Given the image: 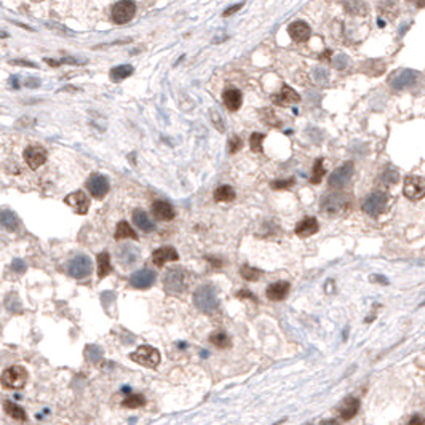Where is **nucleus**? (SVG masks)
<instances>
[{
	"label": "nucleus",
	"instance_id": "5",
	"mask_svg": "<svg viewBox=\"0 0 425 425\" xmlns=\"http://www.w3.org/2000/svg\"><path fill=\"white\" fill-rule=\"evenodd\" d=\"M387 202H388V197L386 192H372L370 197H368L363 203V210L364 212H368L370 216H379L382 214L384 211H386L387 208Z\"/></svg>",
	"mask_w": 425,
	"mask_h": 425
},
{
	"label": "nucleus",
	"instance_id": "30",
	"mask_svg": "<svg viewBox=\"0 0 425 425\" xmlns=\"http://www.w3.org/2000/svg\"><path fill=\"white\" fill-rule=\"evenodd\" d=\"M4 410L8 416H10V418H13L16 420H26V412H24V410L13 402H5Z\"/></svg>",
	"mask_w": 425,
	"mask_h": 425
},
{
	"label": "nucleus",
	"instance_id": "49",
	"mask_svg": "<svg viewBox=\"0 0 425 425\" xmlns=\"http://www.w3.org/2000/svg\"><path fill=\"white\" fill-rule=\"evenodd\" d=\"M60 62H64V64H85L84 60H78V58H62Z\"/></svg>",
	"mask_w": 425,
	"mask_h": 425
},
{
	"label": "nucleus",
	"instance_id": "28",
	"mask_svg": "<svg viewBox=\"0 0 425 425\" xmlns=\"http://www.w3.org/2000/svg\"><path fill=\"white\" fill-rule=\"evenodd\" d=\"M116 236L117 240H124V238H132V240H138V235L136 232L132 228V226H130L126 220H120V222L117 224V228H116Z\"/></svg>",
	"mask_w": 425,
	"mask_h": 425
},
{
	"label": "nucleus",
	"instance_id": "37",
	"mask_svg": "<svg viewBox=\"0 0 425 425\" xmlns=\"http://www.w3.org/2000/svg\"><path fill=\"white\" fill-rule=\"evenodd\" d=\"M264 134L262 133H252L250 138V147L252 152H262V142H264Z\"/></svg>",
	"mask_w": 425,
	"mask_h": 425
},
{
	"label": "nucleus",
	"instance_id": "55",
	"mask_svg": "<svg viewBox=\"0 0 425 425\" xmlns=\"http://www.w3.org/2000/svg\"><path fill=\"white\" fill-rule=\"evenodd\" d=\"M322 425H339V424L334 420V419H328V420H323Z\"/></svg>",
	"mask_w": 425,
	"mask_h": 425
},
{
	"label": "nucleus",
	"instance_id": "40",
	"mask_svg": "<svg viewBox=\"0 0 425 425\" xmlns=\"http://www.w3.org/2000/svg\"><path fill=\"white\" fill-rule=\"evenodd\" d=\"M382 181L386 184H395L398 181V173L394 170V168H387L386 171L382 173Z\"/></svg>",
	"mask_w": 425,
	"mask_h": 425
},
{
	"label": "nucleus",
	"instance_id": "25",
	"mask_svg": "<svg viewBox=\"0 0 425 425\" xmlns=\"http://www.w3.org/2000/svg\"><path fill=\"white\" fill-rule=\"evenodd\" d=\"M133 222H134V226L140 228V230H142V232H152L154 228H155V226H154V222L150 220V218L147 216L142 210H136V211L133 212Z\"/></svg>",
	"mask_w": 425,
	"mask_h": 425
},
{
	"label": "nucleus",
	"instance_id": "33",
	"mask_svg": "<svg viewBox=\"0 0 425 425\" xmlns=\"http://www.w3.org/2000/svg\"><path fill=\"white\" fill-rule=\"evenodd\" d=\"M210 342H211L212 346H216L218 348H227V347H230V339H228V336H227L226 332H214V334H211Z\"/></svg>",
	"mask_w": 425,
	"mask_h": 425
},
{
	"label": "nucleus",
	"instance_id": "18",
	"mask_svg": "<svg viewBox=\"0 0 425 425\" xmlns=\"http://www.w3.org/2000/svg\"><path fill=\"white\" fill-rule=\"evenodd\" d=\"M288 34H290V37L294 40V42L302 44V42H306V40H308V37H310L312 32H310V28H308L307 22H304V21H294V22L290 24Z\"/></svg>",
	"mask_w": 425,
	"mask_h": 425
},
{
	"label": "nucleus",
	"instance_id": "31",
	"mask_svg": "<svg viewBox=\"0 0 425 425\" xmlns=\"http://www.w3.org/2000/svg\"><path fill=\"white\" fill-rule=\"evenodd\" d=\"M234 198H235V190L230 186H220L214 190L216 202H232Z\"/></svg>",
	"mask_w": 425,
	"mask_h": 425
},
{
	"label": "nucleus",
	"instance_id": "22",
	"mask_svg": "<svg viewBox=\"0 0 425 425\" xmlns=\"http://www.w3.org/2000/svg\"><path fill=\"white\" fill-rule=\"evenodd\" d=\"M416 78H418V72L414 70H410V69H404L402 70L400 74H396L395 78L392 80V85H394V88H406V86H411Z\"/></svg>",
	"mask_w": 425,
	"mask_h": 425
},
{
	"label": "nucleus",
	"instance_id": "23",
	"mask_svg": "<svg viewBox=\"0 0 425 425\" xmlns=\"http://www.w3.org/2000/svg\"><path fill=\"white\" fill-rule=\"evenodd\" d=\"M299 101H300V96L288 85H284L282 88L280 94L275 96V104H278V106H290V104H296Z\"/></svg>",
	"mask_w": 425,
	"mask_h": 425
},
{
	"label": "nucleus",
	"instance_id": "51",
	"mask_svg": "<svg viewBox=\"0 0 425 425\" xmlns=\"http://www.w3.org/2000/svg\"><path fill=\"white\" fill-rule=\"evenodd\" d=\"M236 296H238V298H248V299L256 300V299H254V296H252V294H251L250 291H246V290H242V291H238V292H236Z\"/></svg>",
	"mask_w": 425,
	"mask_h": 425
},
{
	"label": "nucleus",
	"instance_id": "14",
	"mask_svg": "<svg viewBox=\"0 0 425 425\" xmlns=\"http://www.w3.org/2000/svg\"><path fill=\"white\" fill-rule=\"evenodd\" d=\"M155 278H157L155 272L149 270V268H142V270H138L130 276V283L136 290H147L155 283Z\"/></svg>",
	"mask_w": 425,
	"mask_h": 425
},
{
	"label": "nucleus",
	"instance_id": "44",
	"mask_svg": "<svg viewBox=\"0 0 425 425\" xmlns=\"http://www.w3.org/2000/svg\"><path fill=\"white\" fill-rule=\"evenodd\" d=\"M211 120H212V124L216 125V128L219 130V132L222 133V132H224V124H222V118L219 117L218 112H214V110L211 112Z\"/></svg>",
	"mask_w": 425,
	"mask_h": 425
},
{
	"label": "nucleus",
	"instance_id": "46",
	"mask_svg": "<svg viewBox=\"0 0 425 425\" xmlns=\"http://www.w3.org/2000/svg\"><path fill=\"white\" fill-rule=\"evenodd\" d=\"M347 62H348V58L346 54H338L336 56V62H334V64H336L338 69H344L347 66Z\"/></svg>",
	"mask_w": 425,
	"mask_h": 425
},
{
	"label": "nucleus",
	"instance_id": "52",
	"mask_svg": "<svg viewBox=\"0 0 425 425\" xmlns=\"http://www.w3.org/2000/svg\"><path fill=\"white\" fill-rule=\"evenodd\" d=\"M12 64H14V66H26V68H37L36 64H32L29 61H12Z\"/></svg>",
	"mask_w": 425,
	"mask_h": 425
},
{
	"label": "nucleus",
	"instance_id": "15",
	"mask_svg": "<svg viewBox=\"0 0 425 425\" xmlns=\"http://www.w3.org/2000/svg\"><path fill=\"white\" fill-rule=\"evenodd\" d=\"M117 259L122 267H133L140 260V250L133 244H124L117 251Z\"/></svg>",
	"mask_w": 425,
	"mask_h": 425
},
{
	"label": "nucleus",
	"instance_id": "48",
	"mask_svg": "<svg viewBox=\"0 0 425 425\" xmlns=\"http://www.w3.org/2000/svg\"><path fill=\"white\" fill-rule=\"evenodd\" d=\"M408 425H425V418H422V416H414Z\"/></svg>",
	"mask_w": 425,
	"mask_h": 425
},
{
	"label": "nucleus",
	"instance_id": "35",
	"mask_svg": "<svg viewBox=\"0 0 425 425\" xmlns=\"http://www.w3.org/2000/svg\"><path fill=\"white\" fill-rule=\"evenodd\" d=\"M85 356H86L88 362L98 363V362H101V358H102V350L98 346H86L85 347Z\"/></svg>",
	"mask_w": 425,
	"mask_h": 425
},
{
	"label": "nucleus",
	"instance_id": "19",
	"mask_svg": "<svg viewBox=\"0 0 425 425\" xmlns=\"http://www.w3.org/2000/svg\"><path fill=\"white\" fill-rule=\"evenodd\" d=\"M222 101H224V106L228 110H232V112L238 110L240 106H242V101H243L242 92L236 88H227L222 93Z\"/></svg>",
	"mask_w": 425,
	"mask_h": 425
},
{
	"label": "nucleus",
	"instance_id": "3",
	"mask_svg": "<svg viewBox=\"0 0 425 425\" xmlns=\"http://www.w3.org/2000/svg\"><path fill=\"white\" fill-rule=\"evenodd\" d=\"M130 360L144 368H157L160 364V352L155 347L150 346H141L133 354H130Z\"/></svg>",
	"mask_w": 425,
	"mask_h": 425
},
{
	"label": "nucleus",
	"instance_id": "36",
	"mask_svg": "<svg viewBox=\"0 0 425 425\" xmlns=\"http://www.w3.org/2000/svg\"><path fill=\"white\" fill-rule=\"evenodd\" d=\"M240 274H242V276L246 282H256L259 276H260V272L258 270V268H254V267H250V266H243L242 268H240Z\"/></svg>",
	"mask_w": 425,
	"mask_h": 425
},
{
	"label": "nucleus",
	"instance_id": "57",
	"mask_svg": "<svg viewBox=\"0 0 425 425\" xmlns=\"http://www.w3.org/2000/svg\"><path fill=\"white\" fill-rule=\"evenodd\" d=\"M6 37H8L6 32H0V38H6Z\"/></svg>",
	"mask_w": 425,
	"mask_h": 425
},
{
	"label": "nucleus",
	"instance_id": "38",
	"mask_svg": "<svg viewBox=\"0 0 425 425\" xmlns=\"http://www.w3.org/2000/svg\"><path fill=\"white\" fill-rule=\"evenodd\" d=\"M346 8H347V13H354V14H364L366 13V8L362 2H358V0H348V2L346 4Z\"/></svg>",
	"mask_w": 425,
	"mask_h": 425
},
{
	"label": "nucleus",
	"instance_id": "58",
	"mask_svg": "<svg viewBox=\"0 0 425 425\" xmlns=\"http://www.w3.org/2000/svg\"><path fill=\"white\" fill-rule=\"evenodd\" d=\"M424 304H425V302H424Z\"/></svg>",
	"mask_w": 425,
	"mask_h": 425
},
{
	"label": "nucleus",
	"instance_id": "39",
	"mask_svg": "<svg viewBox=\"0 0 425 425\" xmlns=\"http://www.w3.org/2000/svg\"><path fill=\"white\" fill-rule=\"evenodd\" d=\"M262 120L270 126H280V120L275 116V112L272 109H264L262 110Z\"/></svg>",
	"mask_w": 425,
	"mask_h": 425
},
{
	"label": "nucleus",
	"instance_id": "21",
	"mask_svg": "<svg viewBox=\"0 0 425 425\" xmlns=\"http://www.w3.org/2000/svg\"><path fill=\"white\" fill-rule=\"evenodd\" d=\"M360 410V402L356 398H347L344 403L339 406V416L342 420L354 419Z\"/></svg>",
	"mask_w": 425,
	"mask_h": 425
},
{
	"label": "nucleus",
	"instance_id": "53",
	"mask_svg": "<svg viewBox=\"0 0 425 425\" xmlns=\"http://www.w3.org/2000/svg\"><path fill=\"white\" fill-rule=\"evenodd\" d=\"M408 2H412L416 6H419V8H424V6H425V0H408Z\"/></svg>",
	"mask_w": 425,
	"mask_h": 425
},
{
	"label": "nucleus",
	"instance_id": "13",
	"mask_svg": "<svg viewBox=\"0 0 425 425\" xmlns=\"http://www.w3.org/2000/svg\"><path fill=\"white\" fill-rule=\"evenodd\" d=\"M64 202L77 212V214H86L88 210H90V200L86 197V194L84 190H77V192H72L69 194Z\"/></svg>",
	"mask_w": 425,
	"mask_h": 425
},
{
	"label": "nucleus",
	"instance_id": "8",
	"mask_svg": "<svg viewBox=\"0 0 425 425\" xmlns=\"http://www.w3.org/2000/svg\"><path fill=\"white\" fill-rule=\"evenodd\" d=\"M93 272V262L88 256H77L69 262V274L77 280L86 278Z\"/></svg>",
	"mask_w": 425,
	"mask_h": 425
},
{
	"label": "nucleus",
	"instance_id": "17",
	"mask_svg": "<svg viewBox=\"0 0 425 425\" xmlns=\"http://www.w3.org/2000/svg\"><path fill=\"white\" fill-rule=\"evenodd\" d=\"M152 214L155 219L158 220H173L176 216V211L173 208V205L168 202L163 200H157L152 203Z\"/></svg>",
	"mask_w": 425,
	"mask_h": 425
},
{
	"label": "nucleus",
	"instance_id": "16",
	"mask_svg": "<svg viewBox=\"0 0 425 425\" xmlns=\"http://www.w3.org/2000/svg\"><path fill=\"white\" fill-rule=\"evenodd\" d=\"M178 259H179V254L173 246H162L158 250H155L152 254V262L157 267H163L166 262H173V260H178Z\"/></svg>",
	"mask_w": 425,
	"mask_h": 425
},
{
	"label": "nucleus",
	"instance_id": "42",
	"mask_svg": "<svg viewBox=\"0 0 425 425\" xmlns=\"http://www.w3.org/2000/svg\"><path fill=\"white\" fill-rule=\"evenodd\" d=\"M242 147H243V142L238 136H232L230 140H228V152L230 154H236Z\"/></svg>",
	"mask_w": 425,
	"mask_h": 425
},
{
	"label": "nucleus",
	"instance_id": "4",
	"mask_svg": "<svg viewBox=\"0 0 425 425\" xmlns=\"http://www.w3.org/2000/svg\"><path fill=\"white\" fill-rule=\"evenodd\" d=\"M163 284L168 292H182L187 288V274L182 268H170L163 276Z\"/></svg>",
	"mask_w": 425,
	"mask_h": 425
},
{
	"label": "nucleus",
	"instance_id": "12",
	"mask_svg": "<svg viewBox=\"0 0 425 425\" xmlns=\"http://www.w3.org/2000/svg\"><path fill=\"white\" fill-rule=\"evenodd\" d=\"M24 160H26L28 166L30 170H37L46 162V152L44 147H40V146H29L28 149L24 150Z\"/></svg>",
	"mask_w": 425,
	"mask_h": 425
},
{
	"label": "nucleus",
	"instance_id": "56",
	"mask_svg": "<svg viewBox=\"0 0 425 425\" xmlns=\"http://www.w3.org/2000/svg\"><path fill=\"white\" fill-rule=\"evenodd\" d=\"M371 280H372V282H380V283H384V284L387 283V280L382 278V276H371Z\"/></svg>",
	"mask_w": 425,
	"mask_h": 425
},
{
	"label": "nucleus",
	"instance_id": "47",
	"mask_svg": "<svg viewBox=\"0 0 425 425\" xmlns=\"http://www.w3.org/2000/svg\"><path fill=\"white\" fill-rule=\"evenodd\" d=\"M243 6V4H236V5H234V6H228L227 10L224 12V16H230V14H234V13H236L240 10V8Z\"/></svg>",
	"mask_w": 425,
	"mask_h": 425
},
{
	"label": "nucleus",
	"instance_id": "10",
	"mask_svg": "<svg viewBox=\"0 0 425 425\" xmlns=\"http://www.w3.org/2000/svg\"><path fill=\"white\" fill-rule=\"evenodd\" d=\"M86 189L94 198H104L109 192V181L102 174H93L88 178Z\"/></svg>",
	"mask_w": 425,
	"mask_h": 425
},
{
	"label": "nucleus",
	"instance_id": "9",
	"mask_svg": "<svg viewBox=\"0 0 425 425\" xmlns=\"http://www.w3.org/2000/svg\"><path fill=\"white\" fill-rule=\"evenodd\" d=\"M352 173H354V163H350V162L344 163V165L339 166L330 176V181H328L330 187H331V189H342V187H344L350 181Z\"/></svg>",
	"mask_w": 425,
	"mask_h": 425
},
{
	"label": "nucleus",
	"instance_id": "11",
	"mask_svg": "<svg viewBox=\"0 0 425 425\" xmlns=\"http://www.w3.org/2000/svg\"><path fill=\"white\" fill-rule=\"evenodd\" d=\"M348 206V200L342 194H331L322 202V210L328 214H336V212L344 211Z\"/></svg>",
	"mask_w": 425,
	"mask_h": 425
},
{
	"label": "nucleus",
	"instance_id": "29",
	"mask_svg": "<svg viewBox=\"0 0 425 425\" xmlns=\"http://www.w3.org/2000/svg\"><path fill=\"white\" fill-rule=\"evenodd\" d=\"M133 70H134L133 66H130V64H122V66H117L110 70V80L117 84V82L128 78L133 74Z\"/></svg>",
	"mask_w": 425,
	"mask_h": 425
},
{
	"label": "nucleus",
	"instance_id": "1",
	"mask_svg": "<svg viewBox=\"0 0 425 425\" xmlns=\"http://www.w3.org/2000/svg\"><path fill=\"white\" fill-rule=\"evenodd\" d=\"M0 382L5 388L10 390H21L24 388V386L28 384V371L24 370L22 366L14 364L12 368H6V370L2 372V378H0Z\"/></svg>",
	"mask_w": 425,
	"mask_h": 425
},
{
	"label": "nucleus",
	"instance_id": "54",
	"mask_svg": "<svg viewBox=\"0 0 425 425\" xmlns=\"http://www.w3.org/2000/svg\"><path fill=\"white\" fill-rule=\"evenodd\" d=\"M10 84L13 85V88H14V90H18V88H20V85H18V78H16V77H12V78H10Z\"/></svg>",
	"mask_w": 425,
	"mask_h": 425
},
{
	"label": "nucleus",
	"instance_id": "50",
	"mask_svg": "<svg viewBox=\"0 0 425 425\" xmlns=\"http://www.w3.org/2000/svg\"><path fill=\"white\" fill-rule=\"evenodd\" d=\"M24 85L30 86V88H37V86L40 85V80H37V78H28L26 82H24Z\"/></svg>",
	"mask_w": 425,
	"mask_h": 425
},
{
	"label": "nucleus",
	"instance_id": "20",
	"mask_svg": "<svg viewBox=\"0 0 425 425\" xmlns=\"http://www.w3.org/2000/svg\"><path fill=\"white\" fill-rule=\"evenodd\" d=\"M318 228H320V226H318V220L315 218H306L296 226V235L306 238V236L316 234Z\"/></svg>",
	"mask_w": 425,
	"mask_h": 425
},
{
	"label": "nucleus",
	"instance_id": "43",
	"mask_svg": "<svg viewBox=\"0 0 425 425\" xmlns=\"http://www.w3.org/2000/svg\"><path fill=\"white\" fill-rule=\"evenodd\" d=\"M34 125H36V118H32V117H21L20 120H16V124H14L16 128H30Z\"/></svg>",
	"mask_w": 425,
	"mask_h": 425
},
{
	"label": "nucleus",
	"instance_id": "26",
	"mask_svg": "<svg viewBox=\"0 0 425 425\" xmlns=\"http://www.w3.org/2000/svg\"><path fill=\"white\" fill-rule=\"evenodd\" d=\"M0 226L6 228V230L14 232V230H18L20 220L16 218L14 212H12L10 210H2L0 211Z\"/></svg>",
	"mask_w": 425,
	"mask_h": 425
},
{
	"label": "nucleus",
	"instance_id": "27",
	"mask_svg": "<svg viewBox=\"0 0 425 425\" xmlns=\"http://www.w3.org/2000/svg\"><path fill=\"white\" fill-rule=\"evenodd\" d=\"M110 272H112L110 254L108 251H102L98 254V276H100V278H106Z\"/></svg>",
	"mask_w": 425,
	"mask_h": 425
},
{
	"label": "nucleus",
	"instance_id": "6",
	"mask_svg": "<svg viewBox=\"0 0 425 425\" xmlns=\"http://www.w3.org/2000/svg\"><path fill=\"white\" fill-rule=\"evenodd\" d=\"M136 13V4L133 0H122L112 8V21L116 24H126L133 20Z\"/></svg>",
	"mask_w": 425,
	"mask_h": 425
},
{
	"label": "nucleus",
	"instance_id": "7",
	"mask_svg": "<svg viewBox=\"0 0 425 425\" xmlns=\"http://www.w3.org/2000/svg\"><path fill=\"white\" fill-rule=\"evenodd\" d=\"M403 192L410 200L418 202L425 197V179L419 176H408L404 178Z\"/></svg>",
	"mask_w": 425,
	"mask_h": 425
},
{
	"label": "nucleus",
	"instance_id": "45",
	"mask_svg": "<svg viewBox=\"0 0 425 425\" xmlns=\"http://www.w3.org/2000/svg\"><path fill=\"white\" fill-rule=\"evenodd\" d=\"M12 268H13L14 272L22 274L24 270H26V264H24L21 259H14L13 262H12Z\"/></svg>",
	"mask_w": 425,
	"mask_h": 425
},
{
	"label": "nucleus",
	"instance_id": "2",
	"mask_svg": "<svg viewBox=\"0 0 425 425\" xmlns=\"http://www.w3.org/2000/svg\"><path fill=\"white\" fill-rule=\"evenodd\" d=\"M194 304L205 314L214 312V310L218 308V298H216L214 288L210 284L200 286V288L194 292Z\"/></svg>",
	"mask_w": 425,
	"mask_h": 425
},
{
	"label": "nucleus",
	"instance_id": "34",
	"mask_svg": "<svg viewBox=\"0 0 425 425\" xmlns=\"http://www.w3.org/2000/svg\"><path fill=\"white\" fill-rule=\"evenodd\" d=\"M144 404H146V398H144V395H140V394L130 395L128 398H125V402H124V406L130 408V410H136V408H141Z\"/></svg>",
	"mask_w": 425,
	"mask_h": 425
},
{
	"label": "nucleus",
	"instance_id": "24",
	"mask_svg": "<svg viewBox=\"0 0 425 425\" xmlns=\"http://www.w3.org/2000/svg\"><path fill=\"white\" fill-rule=\"evenodd\" d=\"M290 291V283L286 282H276L267 288V298L270 300H282L286 298V294Z\"/></svg>",
	"mask_w": 425,
	"mask_h": 425
},
{
	"label": "nucleus",
	"instance_id": "41",
	"mask_svg": "<svg viewBox=\"0 0 425 425\" xmlns=\"http://www.w3.org/2000/svg\"><path fill=\"white\" fill-rule=\"evenodd\" d=\"M291 186H294V179H276V181L272 182V189L275 190H284V189H290Z\"/></svg>",
	"mask_w": 425,
	"mask_h": 425
},
{
	"label": "nucleus",
	"instance_id": "32",
	"mask_svg": "<svg viewBox=\"0 0 425 425\" xmlns=\"http://www.w3.org/2000/svg\"><path fill=\"white\" fill-rule=\"evenodd\" d=\"M324 176V166H323V158H316L314 166H312V178H310V182L314 184H320L322 179Z\"/></svg>",
	"mask_w": 425,
	"mask_h": 425
}]
</instances>
